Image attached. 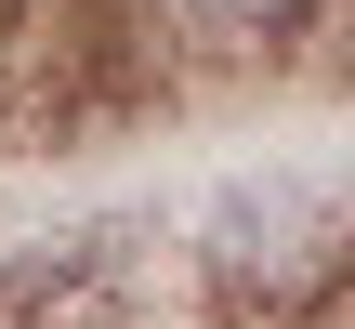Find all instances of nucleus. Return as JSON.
Segmentation results:
<instances>
[{"label":"nucleus","instance_id":"obj_2","mask_svg":"<svg viewBox=\"0 0 355 329\" xmlns=\"http://www.w3.org/2000/svg\"><path fill=\"white\" fill-rule=\"evenodd\" d=\"M0 13H13V0H0Z\"/></svg>","mask_w":355,"mask_h":329},{"label":"nucleus","instance_id":"obj_1","mask_svg":"<svg viewBox=\"0 0 355 329\" xmlns=\"http://www.w3.org/2000/svg\"><path fill=\"white\" fill-rule=\"evenodd\" d=\"M316 0H158V26H184V40H211V53H250V40H290Z\"/></svg>","mask_w":355,"mask_h":329}]
</instances>
